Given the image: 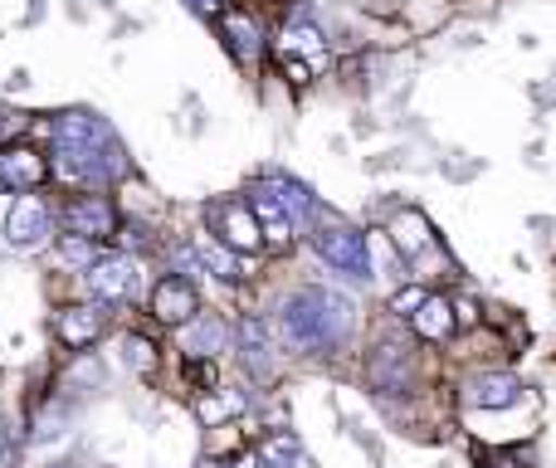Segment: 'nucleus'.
<instances>
[{
  "label": "nucleus",
  "instance_id": "nucleus-29",
  "mask_svg": "<svg viewBox=\"0 0 556 468\" xmlns=\"http://www.w3.org/2000/svg\"><path fill=\"white\" fill-rule=\"evenodd\" d=\"M186 5H195L201 15H225V0H186Z\"/></svg>",
  "mask_w": 556,
  "mask_h": 468
},
{
  "label": "nucleus",
  "instance_id": "nucleus-31",
  "mask_svg": "<svg viewBox=\"0 0 556 468\" xmlns=\"http://www.w3.org/2000/svg\"><path fill=\"white\" fill-rule=\"evenodd\" d=\"M49 468H78V464H49Z\"/></svg>",
  "mask_w": 556,
  "mask_h": 468
},
{
  "label": "nucleus",
  "instance_id": "nucleus-16",
  "mask_svg": "<svg viewBox=\"0 0 556 468\" xmlns=\"http://www.w3.org/2000/svg\"><path fill=\"white\" fill-rule=\"evenodd\" d=\"M220 25H225V39H230V49H235V59H260V49H264V29L254 25L250 15H240V10H225L220 15Z\"/></svg>",
  "mask_w": 556,
  "mask_h": 468
},
{
  "label": "nucleus",
  "instance_id": "nucleus-2",
  "mask_svg": "<svg viewBox=\"0 0 556 468\" xmlns=\"http://www.w3.org/2000/svg\"><path fill=\"white\" fill-rule=\"evenodd\" d=\"M313 249L317 258H323L327 268H337V274L346 278H371V244H366L362 230H352V225H317L313 230Z\"/></svg>",
  "mask_w": 556,
  "mask_h": 468
},
{
  "label": "nucleus",
  "instance_id": "nucleus-15",
  "mask_svg": "<svg viewBox=\"0 0 556 468\" xmlns=\"http://www.w3.org/2000/svg\"><path fill=\"white\" fill-rule=\"evenodd\" d=\"M405 346H395V342H381L376 346V356L366 362V381L376 385L381 395H391V391H401L405 385Z\"/></svg>",
  "mask_w": 556,
  "mask_h": 468
},
{
  "label": "nucleus",
  "instance_id": "nucleus-28",
  "mask_svg": "<svg viewBox=\"0 0 556 468\" xmlns=\"http://www.w3.org/2000/svg\"><path fill=\"white\" fill-rule=\"evenodd\" d=\"M10 454H15V444H10V430H5V420H0V468H10Z\"/></svg>",
  "mask_w": 556,
  "mask_h": 468
},
{
  "label": "nucleus",
  "instance_id": "nucleus-1",
  "mask_svg": "<svg viewBox=\"0 0 556 468\" xmlns=\"http://www.w3.org/2000/svg\"><path fill=\"white\" fill-rule=\"evenodd\" d=\"M278 332L298 352H337L352 332V303L342 293H327V288H303L283 303Z\"/></svg>",
  "mask_w": 556,
  "mask_h": 468
},
{
  "label": "nucleus",
  "instance_id": "nucleus-11",
  "mask_svg": "<svg viewBox=\"0 0 556 468\" xmlns=\"http://www.w3.org/2000/svg\"><path fill=\"white\" fill-rule=\"evenodd\" d=\"M240 362L250 376H260V381H269L274 376V337H269V322L264 317H244L240 322Z\"/></svg>",
  "mask_w": 556,
  "mask_h": 468
},
{
  "label": "nucleus",
  "instance_id": "nucleus-5",
  "mask_svg": "<svg viewBox=\"0 0 556 468\" xmlns=\"http://www.w3.org/2000/svg\"><path fill=\"white\" fill-rule=\"evenodd\" d=\"M205 220H211V235L220 239V244H230L235 254H260L264 249V230H260V220H254L250 201H215L211 211H205Z\"/></svg>",
  "mask_w": 556,
  "mask_h": 468
},
{
  "label": "nucleus",
  "instance_id": "nucleus-21",
  "mask_svg": "<svg viewBox=\"0 0 556 468\" xmlns=\"http://www.w3.org/2000/svg\"><path fill=\"white\" fill-rule=\"evenodd\" d=\"M260 464L264 468H303V444H298L288 430H278L260 444Z\"/></svg>",
  "mask_w": 556,
  "mask_h": 468
},
{
  "label": "nucleus",
  "instance_id": "nucleus-13",
  "mask_svg": "<svg viewBox=\"0 0 556 468\" xmlns=\"http://www.w3.org/2000/svg\"><path fill=\"white\" fill-rule=\"evenodd\" d=\"M225 346H230V327H225L215 313H195L191 322L181 327V352L186 356H211L215 362V352H225Z\"/></svg>",
  "mask_w": 556,
  "mask_h": 468
},
{
  "label": "nucleus",
  "instance_id": "nucleus-9",
  "mask_svg": "<svg viewBox=\"0 0 556 468\" xmlns=\"http://www.w3.org/2000/svg\"><path fill=\"white\" fill-rule=\"evenodd\" d=\"M103 327H108L103 303H74V307H64V313L54 317V337L64 346H74V352L93 346L98 337H103Z\"/></svg>",
  "mask_w": 556,
  "mask_h": 468
},
{
  "label": "nucleus",
  "instance_id": "nucleus-6",
  "mask_svg": "<svg viewBox=\"0 0 556 468\" xmlns=\"http://www.w3.org/2000/svg\"><path fill=\"white\" fill-rule=\"evenodd\" d=\"M64 230L93 239V244H108V239H117V230H123V215H117V205L108 195L88 191L64 205Z\"/></svg>",
  "mask_w": 556,
  "mask_h": 468
},
{
  "label": "nucleus",
  "instance_id": "nucleus-20",
  "mask_svg": "<svg viewBox=\"0 0 556 468\" xmlns=\"http://www.w3.org/2000/svg\"><path fill=\"white\" fill-rule=\"evenodd\" d=\"M278 54H283V59L307 54L313 64H323V59H327V45H323V35H317L313 25H288L283 39H278Z\"/></svg>",
  "mask_w": 556,
  "mask_h": 468
},
{
  "label": "nucleus",
  "instance_id": "nucleus-17",
  "mask_svg": "<svg viewBox=\"0 0 556 468\" xmlns=\"http://www.w3.org/2000/svg\"><path fill=\"white\" fill-rule=\"evenodd\" d=\"M430 220H425L420 211H401L391 220V244L401 249L405 258H415V254H425V249H430Z\"/></svg>",
  "mask_w": 556,
  "mask_h": 468
},
{
  "label": "nucleus",
  "instance_id": "nucleus-8",
  "mask_svg": "<svg viewBox=\"0 0 556 468\" xmlns=\"http://www.w3.org/2000/svg\"><path fill=\"white\" fill-rule=\"evenodd\" d=\"M152 317L166 327H186L195 313H201V293H195V283L186 274H166L152 283Z\"/></svg>",
  "mask_w": 556,
  "mask_h": 468
},
{
  "label": "nucleus",
  "instance_id": "nucleus-14",
  "mask_svg": "<svg viewBox=\"0 0 556 468\" xmlns=\"http://www.w3.org/2000/svg\"><path fill=\"white\" fill-rule=\"evenodd\" d=\"M518 395H522V381L508 371H489L469 385V401L479 410H508V405H518Z\"/></svg>",
  "mask_w": 556,
  "mask_h": 468
},
{
  "label": "nucleus",
  "instance_id": "nucleus-7",
  "mask_svg": "<svg viewBox=\"0 0 556 468\" xmlns=\"http://www.w3.org/2000/svg\"><path fill=\"white\" fill-rule=\"evenodd\" d=\"M49 176H54V166H49L45 152H35V147H25V142L0 147V191H10V195L39 191Z\"/></svg>",
  "mask_w": 556,
  "mask_h": 468
},
{
  "label": "nucleus",
  "instance_id": "nucleus-23",
  "mask_svg": "<svg viewBox=\"0 0 556 468\" xmlns=\"http://www.w3.org/2000/svg\"><path fill=\"white\" fill-rule=\"evenodd\" d=\"M123 362L132 366L137 376H152V371H156V346L147 342L142 332H127V337H123Z\"/></svg>",
  "mask_w": 556,
  "mask_h": 468
},
{
  "label": "nucleus",
  "instance_id": "nucleus-27",
  "mask_svg": "<svg viewBox=\"0 0 556 468\" xmlns=\"http://www.w3.org/2000/svg\"><path fill=\"white\" fill-rule=\"evenodd\" d=\"M454 322L473 327V322H479V303H473V298H459V303H454Z\"/></svg>",
  "mask_w": 556,
  "mask_h": 468
},
{
  "label": "nucleus",
  "instance_id": "nucleus-12",
  "mask_svg": "<svg viewBox=\"0 0 556 468\" xmlns=\"http://www.w3.org/2000/svg\"><path fill=\"white\" fill-rule=\"evenodd\" d=\"M191 249H195V264H201V274H215L220 283H240V278H244V254H235L230 244H220L211 230L195 235Z\"/></svg>",
  "mask_w": 556,
  "mask_h": 468
},
{
  "label": "nucleus",
  "instance_id": "nucleus-25",
  "mask_svg": "<svg viewBox=\"0 0 556 468\" xmlns=\"http://www.w3.org/2000/svg\"><path fill=\"white\" fill-rule=\"evenodd\" d=\"M186 381L201 385V391H211L215 385V362L211 356H186Z\"/></svg>",
  "mask_w": 556,
  "mask_h": 468
},
{
  "label": "nucleus",
  "instance_id": "nucleus-30",
  "mask_svg": "<svg viewBox=\"0 0 556 468\" xmlns=\"http://www.w3.org/2000/svg\"><path fill=\"white\" fill-rule=\"evenodd\" d=\"M483 468H522V464L513 459V454H489V459H483Z\"/></svg>",
  "mask_w": 556,
  "mask_h": 468
},
{
  "label": "nucleus",
  "instance_id": "nucleus-19",
  "mask_svg": "<svg viewBox=\"0 0 556 468\" xmlns=\"http://www.w3.org/2000/svg\"><path fill=\"white\" fill-rule=\"evenodd\" d=\"M54 258H59V264H64V268H74V274H88V268H93L98 264V258H103V249H98L93 244V239H84V235H59L54 239Z\"/></svg>",
  "mask_w": 556,
  "mask_h": 468
},
{
  "label": "nucleus",
  "instance_id": "nucleus-24",
  "mask_svg": "<svg viewBox=\"0 0 556 468\" xmlns=\"http://www.w3.org/2000/svg\"><path fill=\"white\" fill-rule=\"evenodd\" d=\"M244 410V401L240 395H201V405H195V415H201V425H220V420H230V415H240Z\"/></svg>",
  "mask_w": 556,
  "mask_h": 468
},
{
  "label": "nucleus",
  "instance_id": "nucleus-22",
  "mask_svg": "<svg viewBox=\"0 0 556 468\" xmlns=\"http://www.w3.org/2000/svg\"><path fill=\"white\" fill-rule=\"evenodd\" d=\"M269 186H274V195H278V201H283V211L293 215V225L313 215V195H307V186L288 181V176H269Z\"/></svg>",
  "mask_w": 556,
  "mask_h": 468
},
{
  "label": "nucleus",
  "instance_id": "nucleus-4",
  "mask_svg": "<svg viewBox=\"0 0 556 468\" xmlns=\"http://www.w3.org/2000/svg\"><path fill=\"white\" fill-rule=\"evenodd\" d=\"M54 239V215H49V201L39 191H25L10 201V215H5V244L20 249V254H35Z\"/></svg>",
  "mask_w": 556,
  "mask_h": 468
},
{
  "label": "nucleus",
  "instance_id": "nucleus-10",
  "mask_svg": "<svg viewBox=\"0 0 556 468\" xmlns=\"http://www.w3.org/2000/svg\"><path fill=\"white\" fill-rule=\"evenodd\" d=\"M250 211H254V220H260V230H264V244H274V249L293 244V215L283 211V201L274 195L269 181L250 191Z\"/></svg>",
  "mask_w": 556,
  "mask_h": 468
},
{
  "label": "nucleus",
  "instance_id": "nucleus-3",
  "mask_svg": "<svg viewBox=\"0 0 556 468\" xmlns=\"http://www.w3.org/2000/svg\"><path fill=\"white\" fill-rule=\"evenodd\" d=\"M84 288L93 303L117 307V303H132L142 293V264L132 254H103L93 268L84 274Z\"/></svg>",
  "mask_w": 556,
  "mask_h": 468
},
{
  "label": "nucleus",
  "instance_id": "nucleus-26",
  "mask_svg": "<svg viewBox=\"0 0 556 468\" xmlns=\"http://www.w3.org/2000/svg\"><path fill=\"white\" fill-rule=\"evenodd\" d=\"M425 298H430L425 288H401V293L391 298V313H395V317H415V313L425 307Z\"/></svg>",
  "mask_w": 556,
  "mask_h": 468
},
{
  "label": "nucleus",
  "instance_id": "nucleus-18",
  "mask_svg": "<svg viewBox=\"0 0 556 468\" xmlns=\"http://www.w3.org/2000/svg\"><path fill=\"white\" fill-rule=\"evenodd\" d=\"M410 322H415V332L430 337V342H444V337L459 327L454 322V303H444V298H425V307L410 317Z\"/></svg>",
  "mask_w": 556,
  "mask_h": 468
}]
</instances>
